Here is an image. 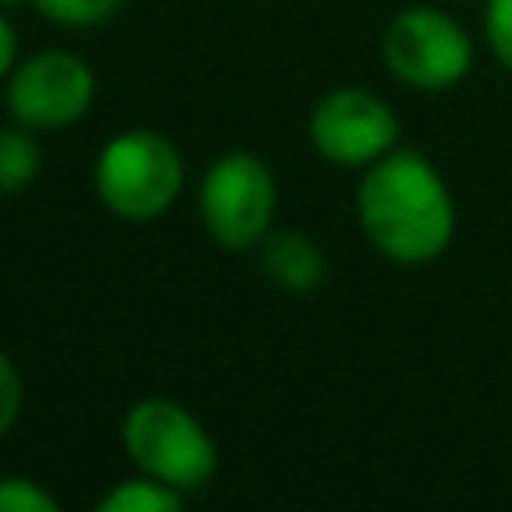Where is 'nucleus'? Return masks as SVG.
<instances>
[{
    "mask_svg": "<svg viewBox=\"0 0 512 512\" xmlns=\"http://www.w3.org/2000/svg\"><path fill=\"white\" fill-rule=\"evenodd\" d=\"M356 220L384 260L416 268L448 252L456 236V200L424 152L396 144L388 156L360 168Z\"/></svg>",
    "mask_w": 512,
    "mask_h": 512,
    "instance_id": "1",
    "label": "nucleus"
},
{
    "mask_svg": "<svg viewBox=\"0 0 512 512\" xmlns=\"http://www.w3.org/2000/svg\"><path fill=\"white\" fill-rule=\"evenodd\" d=\"M92 188L112 216L148 224L164 216L184 192V156L156 128H124L96 152Z\"/></svg>",
    "mask_w": 512,
    "mask_h": 512,
    "instance_id": "2",
    "label": "nucleus"
},
{
    "mask_svg": "<svg viewBox=\"0 0 512 512\" xmlns=\"http://www.w3.org/2000/svg\"><path fill=\"white\" fill-rule=\"evenodd\" d=\"M120 440L140 476H152L176 492H196L216 476L220 452L196 412L168 396L136 400L124 412Z\"/></svg>",
    "mask_w": 512,
    "mask_h": 512,
    "instance_id": "3",
    "label": "nucleus"
},
{
    "mask_svg": "<svg viewBox=\"0 0 512 512\" xmlns=\"http://www.w3.org/2000/svg\"><path fill=\"white\" fill-rule=\"evenodd\" d=\"M380 56L404 88L448 92L472 72L476 48L452 12L436 4H408L384 24Z\"/></svg>",
    "mask_w": 512,
    "mask_h": 512,
    "instance_id": "4",
    "label": "nucleus"
},
{
    "mask_svg": "<svg viewBox=\"0 0 512 512\" xmlns=\"http://www.w3.org/2000/svg\"><path fill=\"white\" fill-rule=\"evenodd\" d=\"M196 208L220 248H260L276 220V176L256 152H224L200 176Z\"/></svg>",
    "mask_w": 512,
    "mask_h": 512,
    "instance_id": "5",
    "label": "nucleus"
},
{
    "mask_svg": "<svg viewBox=\"0 0 512 512\" xmlns=\"http://www.w3.org/2000/svg\"><path fill=\"white\" fill-rule=\"evenodd\" d=\"M96 100V72L68 48H40L16 60L4 80V108L32 132H60L88 116Z\"/></svg>",
    "mask_w": 512,
    "mask_h": 512,
    "instance_id": "6",
    "label": "nucleus"
},
{
    "mask_svg": "<svg viewBox=\"0 0 512 512\" xmlns=\"http://www.w3.org/2000/svg\"><path fill=\"white\" fill-rule=\"evenodd\" d=\"M308 140L336 168H368L400 144V116L372 88L344 84L316 100Z\"/></svg>",
    "mask_w": 512,
    "mask_h": 512,
    "instance_id": "7",
    "label": "nucleus"
},
{
    "mask_svg": "<svg viewBox=\"0 0 512 512\" xmlns=\"http://www.w3.org/2000/svg\"><path fill=\"white\" fill-rule=\"evenodd\" d=\"M260 272L284 288L288 296H308L324 284L328 276V260H324V248L308 236V232H296V228H284V232H268L264 244H260Z\"/></svg>",
    "mask_w": 512,
    "mask_h": 512,
    "instance_id": "8",
    "label": "nucleus"
},
{
    "mask_svg": "<svg viewBox=\"0 0 512 512\" xmlns=\"http://www.w3.org/2000/svg\"><path fill=\"white\" fill-rule=\"evenodd\" d=\"M44 168V152L32 128L24 124H4L0 128V196H20L24 188L36 184Z\"/></svg>",
    "mask_w": 512,
    "mask_h": 512,
    "instance_id": "9",
    "label": "nucleus"
},
{
    "mask_svg": "<svg viewBox=\"0 0 512 512\" xmlns=\"http://www.w3.org/2000/svg\"><path fill=\"white\" fill-rule=\"evenodd\" d=\"M92 512H184V492L152 480V476H132L112 484Z\"/></svg>",
    "mask_w": 512,
    "mask_h": 512,
    "instance_id": "10",
    "label": "nucleus"
},
{
    "mask_svg": "<svg viewBox=\"0 0 512 512\" xmlns=\"http://www.w3.org/2000/svg\"><path fill=\"white\" fill-rule=\"evenodd\" d=\"M32 8L60 28H96L108 24L124 8V0H32Z\"/></svg>",
    "mask_w": 512,
    "mask_h": 512,
    "instance_id": "11",
    "label": "nucleus"
},
{
    "mask_svg": "<svg viewBox=\"0 0 512 512\" xmlns=\"http://www.w3.org/2000/svg\"><path fill=\"white\" fill-rule=\"evenodd\" d=\"M0 512H64V508L32 476H0Z\"/></svg>",
    "mask_w": 512,
    "mask_h": 512,
    "instance_id": "12",
    "label": "nucleus"
},
{
    "mask_svg": "<svg viewBox=\"0 0 512 512\" xmlns=\"http://www.w3.org/2000/svg\"><path fill=\"white\" fill-rule=\"evenodd\" d=\"M484 44L512 72V0H484Z\"/></svg>",
    "mask_w": 512,
    "mask_h": 512,
    "instance_id": "13",
    "label": "nucleus"
},
{
    "mask_svg": "<svg viewBox=\"0 0 512 512\" xmlns=\"http://www.w3.org/2000/svg\"><path fill=\"white\" fill-rule=\"evenodd\" d=\"M20 408H24V380H20V368L12 364L8 352H0V440L16 428Z\"/></svg>",
    "mask_w": 512,
    "mask_h": 512,
    "instance_id": "14",
    "label": "nucleus"
},
{
    "mask_svg": "<svg viewBox=\"0 0 512 512\" xmlns=\"http://www.w3.org/2000/svg\"><path fill=\"white\" fill-rule=\"evenodd\" d=\"M16 60H20V36H16L12 20H8L4 8H0V84L8 80V72L16 68Z\"/></svg>",
    "mask_w": 512,
    "mask_h": 512,
    "instance_id": "15",
    "label": "nucleus"
},
{
    "mask_svg": "<svg viewBox=\"0 0 512 512\" xmlns=\"http://www.w3.org/2000/svg\"><path fill=\"white\" fill-rule=\"evenodd\" d=\"M20 4H32V0H0V8H20Z\"/></svg>",
    "mask_w": 512,
    "mask_h": 512,
    "instance_id": "16",
    "label": "nucleus"
}]
</instances>
